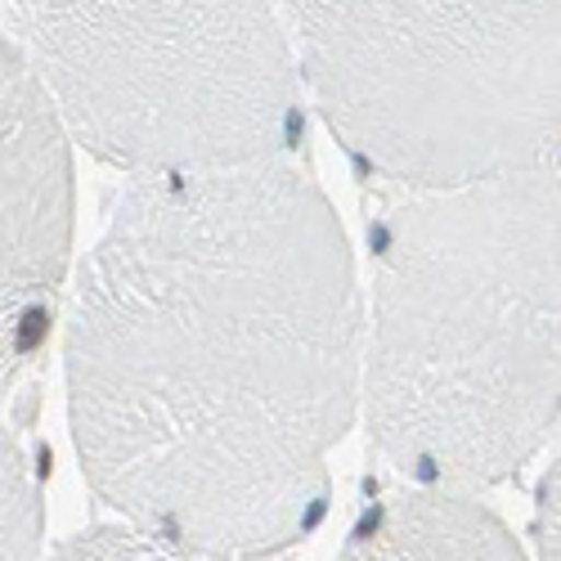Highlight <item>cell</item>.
<instances>
[{"label": "cell", "mask_w": 561, "mask_h": 561, "mask_svg": "<svg viewBox=\"0 0 561 561\" xmlns=\"http://www.w3.org/2000/svg\"><path fill=\"white\" fill-rule=\"evenodd\" d=\"M0 19L72 145L126 175L293 153L278 0H0Z\"/></svg>", "instance_id": "277c9868"}, {"label": "cell", "mask_w": 561, "mask_h": 561, "mask_svg": "<svg viewBox=\"0 0 561 561\" xmlns=\"http://www.w3.org/2000/svg\"><path fill=\"white\" fill-rule=\"evenodd\" d=\"M337 561H530L477 494L404 485L359 512Z\"/></svg>", "instance_id": "8992f818"}, {"label": "cell", "mask_w": 561, "mask_h": 561, "mask_svg": "<svg viewBox=\"0 0 561 561\" xmlns=\"http://www.w3.org/2000/svg\"><path fill=\"white\" fill-rule=\"evenodd\" d=\"M359 346L355 252L301 167L126 175L64 329L81 477L158 539L284 552L329 512Z\"/></svg>", "instance_id": "6da1fadb"}, {"label": "cell", "mask_w": 561, "mask_h": 561, "mask_svg": "<svg viewBox=\"0 0 561 561\" xmlns=\"http://www.w3.org/2000/svg\"><path fill=\"white\" fill-rule=\"evenodd\" d=\"M297 81L396 190L557 162L561 0H278Z\"/></svg>", "instance_id": "3957f363"}, {"label": "cell", "mask_w": 561, "mask_h": 561, "mask_svg": "<svg viewBox=\"0 0 561 561\" xmlns=\"http://www.w3.org/2000/svg\"><path fill=\"white\" fill-rule=\"evenodd\" d=\"M45 507L23 440L0 423V561H41Z\"/></svg>", "instance_id": "52a82bcc"}, {"label": "cell", "mask_w": 561, "mask_h": 561, "mask_svg": "<svg viewBox=\"0 0 561 561\" xmlns=\"http://www.w3.org/2000/svg\"><path fill=\"white\" fill-rule=\"evenodd\" d=\"M72 211V139L0 32V396L59 319Z\"/></svg>", "instance_id": "5b68a950"}, {"label": "cell", "mask_w": 561, "mask_h": 561, "mask_svg": "<svg viewBox=\"0 0 561 561\" xmlns=\"http://www.w3.org/2000/svg\"><path fill=\"white\" fill-rule=\"evenodd\" d=\"M359 404L409 485L477 494L557 440V162L396 190L368 229Z\"/></svg>", "instance_id": "7a4b0ae2"}, {"label": "cell", "mask_w": 561, "mask_h": 561, "mask_svg": "<svg viewBox=\"0 0 561 561\" xmlns=\"http://www.w3.org/2000/svg\"><path fill=\"white\" fill-rule=\"evenodd\" d=\"M45 561H233V557L184 548V543L158 539L149 530H135L126 522H104V526H90V530L64 539Z\"/></svg>", "instance_id": "ba28073f"}]
</instances>
